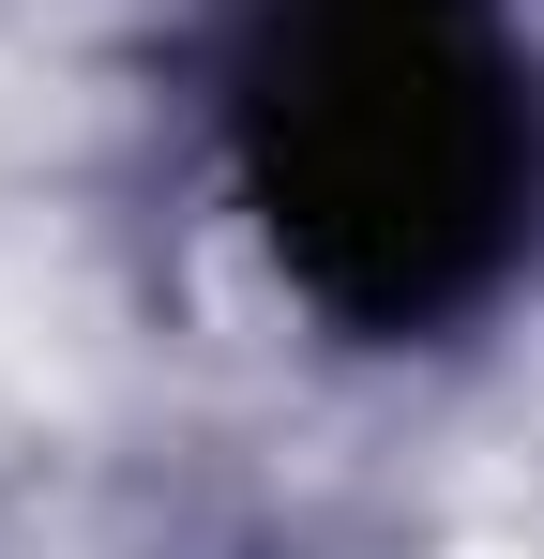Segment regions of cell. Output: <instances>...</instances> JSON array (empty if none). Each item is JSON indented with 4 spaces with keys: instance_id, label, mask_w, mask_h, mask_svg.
I'll return each instance as SVG.
<instances>
[{
    "instance_id": "1",
    "label": "cell",
    "mask_w": 544,
    "mask_h": 559,
    "mask_svg": "<svg viewBox=\"0 0 544 559\" xmlns=\"http://www.w3.org/2000/svg\"><path fill=\"white\" fill-rule=\"evenodd\" d=\"M227 136L272 258L348 333L469 318L544 197V106L499 0H258Z\"/></svg>"
}]
</instances>
